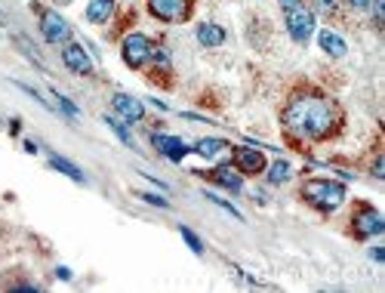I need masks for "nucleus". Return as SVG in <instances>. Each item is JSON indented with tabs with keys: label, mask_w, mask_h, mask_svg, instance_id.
Masks as SVG:
<instances>
[{
	"label": "nucleus",
	"mask_w": 385,
	"mask_h": 293,
	"mask_svg": "<svg viewBox=\"0 0 385 293\" xmlns=\"http://www.w3.org/2000/svg\"><path fill=\"white\" fill-rule=\"evenodd\" d=\"M19 130H22V126H19V121H16V117H12V121H10V133H12V136H16Z\"/></svg>",
	"instance_id": "2f4dec72"
},
{
	"label": "nucleus",
	"mask_w": 385,
	"mask_h": 293,
	"mask_svg": "<svg viewBox=\"0 0 385 293\" xmlns=\"http://www.w3.org/2000/svg\"><path fill=\"white\" fill-rule=\"evenodd\" d=\"M52 96H56V102H59V105H62V111H65V115H71V117H77V105H75V102H71V99H68V96H62V93H59V90H52Z\"/></svg>",
	"instance_id": "412c9836"
},
{
	"label": "nucleus",
	"mask_w": 385,
	"mask_h": 293,
	"mask_svg": "<svg viewBox=\"0 0 385 293\" xmlns=\"http://www.w3.org/2000/svg\"><path fill=\"white\" fill-rule=\"evenodd\" d=\"M197 41L204 46H222L225 44V28L216 22H204L201 28H197Z\"/></svg>",
	"instance_id": "ddd939ff"
},
{
	"label": "nucleus",
	"mask_w": 385,
	"mask_h": 293,
	"mask_svg": "<svg viewBox=\"0 0 385 293\" xmlns=\"http://www.w3.org/2000/svg\"><path fill=\"white\" fill-rule=\"evenodd\" d=\"M115 111L121 117H127V121H142L145 117V105L139 102V99H132V96H127V93H115Z\"/></svg>",
	"instance_id": "9b49d317"
},
{
	"label": "nucleus",
	"mask_w": 385,
	"mask_h": 293,
	"mask_svg": "<svg viewBox=\"0 0 385 293\" xmlns=\"http://www.w3.org/2000/svg\"><path fill=\"white\" fill-rule=\"evenodd\" d=\"M228 149V142H225V139H201V142L195 145V155H201V158H216L219 151H225Z\"/></svg>",
	"instance_id": "dca6fc26"
},
{
	"label": "nucleus",
	"mask_w": 385,
	"mask_h": 293,
	"mask_svg": "<svg viewBox=\"0 0 385 293\" xmlns=\"http://www.w3.org/2000/svg\"><path fill=\"white\" fill-rule=\"evenodd\" d=\"M370 6H373V12H376V22L382 25V19H385V0H370Z\"/></svg>",
	"instance_id": "b1692460"
},
{
	"label": "nucleus",
	"mask_w": 385,
	"mask_h": 293,
	"mask_svg": "<svg viewBox=\"0 0 385 293\" xmlns=\"http://www.w3.org/2000/svg\"><path fill=\"white\" fill-rule=\"evenodd\" d=\"M287 31L293 41L305 44L311 35H315V12L305 10V6H296V10L287 12Z\"/></svg>",
	"instance_id": "39448f33"
},
{
	"label": "nucleus",
	"mask_w": 385,
	"mask_h": 293,
	"mask_svg": "<svg viewBox=\"0 0 385 293\" xmlns=\"http://www.w3.org/2000/svg\"><path fill=\"white\" fill-rule=\"evenodd\" d=\"M317 41H321V46L330 53V56H345V53H348L345 41H342L339 35H336V31H330V28H324L321 35H317Z\"/></svg>",
	"instance_id": "2eb2a0df"
},
{
	"label": "nucleus",
	"mask_w": 385,
	"mask_h": 293,
	"mask_svg": "<svg viewBox=\"0 0 385 293\" xmlns=\"http://www.w3.org/2000/svg\"><path fill=\"white\" fill-rule=\"evenodd\" d=\"M62 62L68 65L75 75H90L92 71V62H90V53L83 50L81 44H62Z\"/></svg>",
	"instance_id": "6e6552de"
},
{
	"label": "nucleus",
	"mask_w": 385,
	"mask_h": 293,
	"mask_svg": "<svg viewBox=\"0 0 385 293\" xmlns=\"http://www.w3.org/2000/svg\"><path fill=\"white\" fill-rule=\"evenodd\" d=\"M290 173H293V170H290V164H287V161H275V164L268 167V182H271V185L287 182Z\"/></svg>",
	"instance_id": "a211bd4d"
},
{
	"label": "nucleus",
	"mask_w": 385,
	"mask_h": 293,
	"mask_svg": "<svg viewBox=\"0 0 385 293\" xmlns=\"http://www.w3.org/2000/svg\"><path fill=\"white\" fill-rule=\"evenodd\" d=\"M111 12H115V0H90V3H86V19L96 25L108 22Z\"/></svg>",
	"instance_id": "4468645a"
},
{
	"label": "nucleus",
	"mask_w": 385,
	"mask_h": 293,
	"mask_svg": "<svg viewBox=\"0 0 385 293\" xmlns=\"http://www.w3.org/2000/svg\"><path fill=\"white\" fill-rule=\"evenodd\" d=\"M317 10L333 12V10H336V0H317Z\"/></svg>",
	"instance_id": "cd10ccee"
},
{
	"label": "nucleus",
	"mask_w": 385,
	"mask_h": 293,
	"mask_svg": "<svg viewBox=\"0 0 385 293\" xmlns=\"http://www.w3.org/2000/svg\"><path fill=\"white\" fill-rule=\"evenodd\" d=\"M382 173H385V161H382V155H379V158L373 161V176H376V179H382Z\"/></svg>",
	"instance_id": "a878e982"
},
{
	"label": "nucleus",
	"mask_w": 385,
	"mask_h": 293,
	"mask_svg": "<svg viewBox=\"0 0 385 293\" xmlns=\"http://www.w3.org/2000/svg\"><path fill=\"white\" fill-rule=\"evenodd\" d=\"M207 201H213V204H216V207H222V210H228V213H231V216H235V219H241V213H237L235 207H231V204H228V201H222V198H216V195H210V191H207Z\"/></svg>",
	"instance_id": "5701e85b"
},
{
	"label": "nucleus",
	"mask_w": 385,
	"mask_h": 293,
	"mask_svg": "<svg viewBox=\"0 0 385 293\" xmlns=\"http://www.w3.org/2000/svg\"><path fill=\"white\" fill-rule=\"evenodd\" d=\"M235 167L241 173H262L265 170V155L256 149H235Z\"/></svg>",
	"instance_id": "9d476101"
},
{
	"label": "nucleus",
	"mask_w": 385,
	"mask_h": 293,
	"mask_svg": "<svg viewBox=\"0 0 385 293\" xmlns=\"http://www.w3.org/2000/svg\"><path fill=\"white\" fill-rule=\"evenodd\" d=\"M151 142H155V149L161 151L164 158H170V161H182L185 155H188V145L182 142V139H176V136H164V133H155L151 136Z\"/></svg>",
	"instance_id": "1a4fd4ad"
},
{
	"label": "nucleus",
	"mask_w": 385,
	"mask_h": 293,
	"mask_svg": "<svg viewBox=\"0 0 385 293\" xmlns=\"http://www.w3.org/2000/svg\"><path fill=\"white\" fill-rule=\"evenodd\" d=\"M179 235H182V238H185V244H188V247L195 250L197 256H201V253H204V244H201V238H197L195 231L188 229V225H179Z\"/></svg>",
	"instance_id": "6ab92c4d"
},
{
	"label": "nucleus",
	"mask_w": 385,
	"mask_h": 293,
	"mask_svg": "<svg viewBox=\"0 0 385 293\" xmlns=\"http://www.w3.org/2000/svg\"><path fill=\"white\" fill-rule=\"evenodd\" d=\"M139 201H145V204H151V207H164L167 210L170 207V201H164L161 195H151V191H139Z\"/></svg>",
	"instance_id": "4be33fe9"
},
{
	"label": "nucleus",
	"mask_w": 385,
	"mask_h": 293,
	"mask_svg": "<svg viewBox=\"0 0 385 293\" xmlns=\"http://www.w3.org/2000/svg\"><path fill=\"white\" fill-rule=\"evenodd\" d=\"M50 167L59 170V173H65V176H71L75 182H83V170L75 167L71 161H65V158H56V155H52V158H50Z\"/></svg>",
	"instance_id": "f3484780"
},
{
	"label": "nucleus",
	"mask_w": 385,
	"mask_h": 293,
	"mask_svg": "<svg viewBox=\"0 0 385 293\" xmlns=\"http://www.w3.org/2000/svg\"><path fill=\"white\" fill-rule=\"evenodd\" d=\"M385 231V219L379 216V210L373 207H361L355 213V235L357 238H376Z\"/></svg>",
	"instance_id": "0eeeda50"
},
{
	"label": "nucleus",
	"mask_w": 385,
	"mask_h": 293,
	"mask_svg": "<svg viewBox=\"0 0 385 293\" xmlns=\"http://www.w3.org/2000/svg\"><path fill=\"white\" fill-rule=\"evenodd\" d=\"M56 275H59V278H62V281H68V278H71V269H59V272H56Z\"/></svg>",
	"instance_id": "7c9ffc66"
},
{
	"label": "nucleus",
	"mask_w": 385,
	"mask_h": 293,
	"mask_svg": "<svg viewBox=\"0 0 385 293\" xmlns=\"http://www.w3.org/2000/svg\"><path fill=\"white\" fill-rule=\"evenodd\" d=\"M105 124H108L111 130H115V136L121 139L124 145H130V149H132V136H130V133H127V126H124L121 121H115V117H105Z\"/></svg>",
	"instance_id": "aec40b11"
},
{
	"label": "nucleus",
	"mask_w": 385,
	"mask_h": 293,
	"mask_svg": "<svg viewBox=\"0 0 385 293\" xmlns=\"http://www.w3.org/2000/svg\"><path fill=\"white\" fill-rule=\"evenodd\" d=\"M237 167H231V164H219V167L213 170V179L219 185H225V189H231V191H241L244 189V179L237 176Z\"/></svg>",
	"instance_id": "f8f14e48"
},
{
	"label": "nucleus",
	"mask_w": 385,
	"mask_h": 293,
	"mask_svg": "<svg viewBox=\"0 0 385 293\" xmlns=\"http://www.w3.org/2000/svg\"><path fill=\"white\" fill-rule=\"evenodd\" d=\"M41 35L50 44H68L71 41V25L65 22L56 10H43L41 12Z\"/></svg>",
	"instance_id": "20e7f679"
},
{
	"label": "nucleus",
	"mask_w": 385,
	"mask_h": 293,
	"mask_svg": "<svg viewBox=\"0 0 385 293\" xmlns=\"http://www.w3.org/2000/svg\"><path fill=\"white\" fill-rule=\"evenodd\" d=\"M277 3H281L284 12H290V10H296V6H302V0H277Z\"/></svg>",
	"instance_id": "bb28decb"
},
{
	"label": "nucleus",
	"mask_w": 385,
	"mask_h": 293,
	"mask_svg": "<svg viewBox=\"0 0 385 293\" xmlns=\"http://www.w3.org/2000/svg\"><path fill=\"white\" fill-rule=\"evenodd\" d=\"M348 3L355 6V10H367V6H370V0H348Z\"/></svg>",
	"instance_id": "c756f323"
},
{
	"label": "nucleus",
	"mask_w": 385,
	"mask_h": 293,
	"mask_svg": "<svg viewBox=\"0 0 385 293\" xmlns=\"http://www.w3.org/2000/svg\"><path fill=\"white\" fill-rule=\"evenodd\" d=\"M151 59H155L157 65H164V68H167V65H170V56H167V50H151Z\"/></svg>",
	"instance_id": "393cba45"
},
{
	"label": "nucleus",
	"mask_w": 385,
	"mask_h": 293,
	"mask_svg": "<svg viewBox=\"0 0 385 293\" xmlns=\"http://www.w3.org/2000/svg\"><path fill=\"white\" fill-rule=\"evenodd\" d=\"M339 111L324 96H296L284 108V126L299 139H324L336 130Z\"/></svg>",
	"instance_id": "f257e3e1"
},
{
	"label": "nucleus",
	"mask_w": 385,
	"mask_h": 293,
	"mask_svg": "<svg viewBox=\"0 0 385 293\" xmlns=\"http://www.w3.org/2000/svg\"><path fill=\"white\" fill-rule=\"evenodd\" d=\"M148 10L164 22H185L191 16V0H148Z\"/></svg>",
	"instance_id": "423d86ee"
},
{
	"label": "nucleus",
	"mask_w": 385,
	"mask_h": 293,
	"mask_svg": "<svg viewBox=\"0 0 385 293\" xmlns=\"http://www.w3.org/2000/svg\"><path fill=\"white\" fill-rule=\"evenodd\" d=\"M302 195L308 198V204L321 210H336L345 201V189L339 182H330V179H311L302 185Z\"/></svg>",
	"instance_id": "f03ea898"
},
{
	"label": "nucleus",
	"mask_w": 385,
	"mask_h": 293,
	"mask_svg": "<svg viewBox=\"0 0 385 293\" xmlns=\"http://www.w3.org/2000/svg\"><path fill=\"white\" fill-rule=\"evenodd\" d=\"M151 50H155L151 41L145 35H139V31L124 37V62H127L130 68H142V65L151 59Z\"/></svg>",
	"instance_id": "7ed1b4c3"
},
{
	"label": "nucleus",
	"mask_w": 385,
	"mask_h": 293,
	"mask_svg": "<svg viewBox=\"0 0 385 293\" xmlns=\"http://www.w3.org/2000/svg\"><path fill=\"white\" fill-rule=\"evenodd\" d=\"M370 256H373L376 263H382V259H385V250H382V247H373V250H370Z\"/></svg>",
	"instance_id": "c85d7f7f"
}]
</instances>
